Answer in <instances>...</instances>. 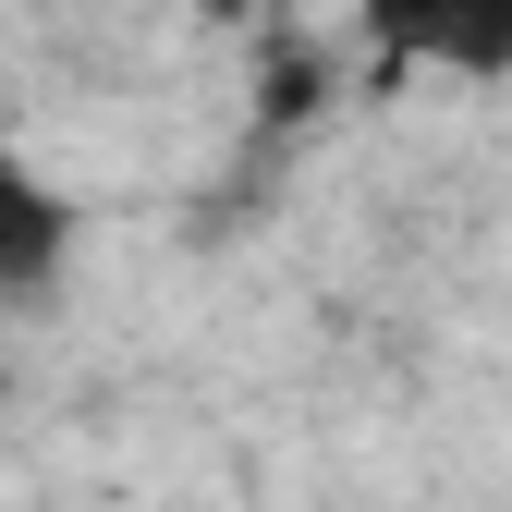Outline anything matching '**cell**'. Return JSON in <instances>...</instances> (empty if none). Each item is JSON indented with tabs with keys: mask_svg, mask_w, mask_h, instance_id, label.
<instances>
[{
	"mask_svg": "<svg viewBox=\"0 0 512 512\" xmlns=\"http://www.w3.org/2000/svg\"><path fill=\"white\" fill-rule=\"evenodd\" d=\"M74 244H86V208L61 196V183L25 159V147H0V305H49L61 269H74Z\"/></svg>",
	"mask_w": 512,
	"mask_h": 512,
	"instance_id": "cell-2",
	"label": "cell"
},
{
	"mask_svg": "<svg viewBox=\"0 0 512 512\" xmlns=\"http://www.w3.org/2000/svg\"><path fill=\"white\" fill-rule=\"evenodd\" d=\"M317 98H330V49L269 25V86H256V135H293V122H305Z\"/></svg>",
	"mask_w": 512,
	"mask_h": 512,
	"instance_id": "cell-3",
	"label": "cell"
},
{
	"mask_svg": "<svg viewBox=\"0 0 512 512\" xmlns=\"http://www.w3.org/2000/svg\"><path fill=\"white\" fill-rule=\"evenodd\" d=\"M183 13H208V25H232V37H256V25H281L293 0H183Z\"/></svg>",
	"mask_w": 512,
	"mask_h": 512,
	"instance_id": "cell-4",
	"label": "cell"
},
{
	"mask_svg": "<svg viewBox=\"0 0 512 512\" xmlns=\"http://www.w3.org/2000/svg\"><path fill=\"white\" fill-rule=\"evenodd\" d=\"M354 37L378 74H464V86H500L512 74V0H354Z\"/></svg>",
	"mask_w": 512,
	"mask_h": 512,
	"instance_id": "cell-1",
	"label": "cell"
}]
</instances>
